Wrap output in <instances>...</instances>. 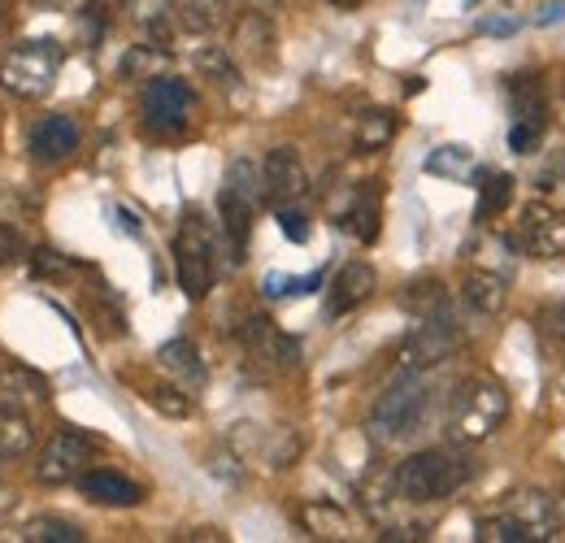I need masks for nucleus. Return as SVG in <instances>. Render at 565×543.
<instances>
[{"instance_id":"1","label":"nucleus","mask_w":565,"mask_h":543,"mask_svg":"<svg viewBox=\"0 0 565 543\" xmlns=\"http://www.w3.org/2000/svg\"><path fill=\"white\" fill-rule=\"evenodd\" d=\"M475 478V461L457 448H423L396 466V491L409 504H435L457 496Z\"/></svg>"},{"instance_id":"2","label":"nucleus","mask_w":565,"mask_h":543,"mask_svg":"<svg viewBox=\"0 0 565 543\" xmlns=\"http://www.w3.org/2000/svg\"><path fill=\"white\" fill-rule=\"evenodd\" d=\"M426 408H430V383L423 379V370H405L374 405L365 417V430L374 444H401L409 439L418 426L426 422Z\"/></svg>"},{"instance_id":"3","label":"nucleus","mask_w":565,"mask_h":543,"mask_svg":"<svg viewBox=\"0 0 565 543\" xmlns=\"http://www.w3.org/2000/svg\"><path fill=\"white\" fill-rule=\"evenodd\" d=\"M262 166L248 157H235L226 166L222 192H217V217H222V239L231 248V262H244L248 253V235H253V217L262 204Z\"/></svg>"},{"instance_id":"4","label":"nucleus","mask_w":565,"mask_h":543,"mask_svg":"<svg viewBox=\"0 0 565 543\" xmlns=\"http://www.w3.org/2000/svg\"><path fill=\"white\" fill-rule=\"evenodd\" d=\"M217 231L205 213H183L179 222V235H174V274H179V287L188 300H205L217 283Z\"/></svg>"},{"instance_id":"5","label":"nucleus","mask_w":565,"mask_h":543,"mask_svg":"<svg viewBox=\"0 0 565 543\" xmlns=\"http://www.w3.org/2000/svg\"><path fill=\"white\" fill-rule=\"evenodd\" d=\"M504 417H509V392L488 374H475L457 387L448 405V430L461 444H483L504 426Z\"/></svg>"},{"instance_id":"6","label":"nucleus","mask_w":565,"mask_h":543,"mask_svg":"<svg viewBox=\"0 0 565 543\" xmlns=\"http://www.w3.org/2000/svg\"><path fill=\"white\" fill-rule=\"evenodd\" d=\"M62 62H66V49L57 40H22L0 62V87L13 100H40L53 92Z\"/></svg>"},{"instance_id":"7","label":"nucleus","mask_w":565,"mask_h":543,"mask_svg":"<svg viewBox=\"0 0 565 543\" xmlns=\"http://www.w3.org/2000/svg\"><path fill=\"white\" fill-rule=\"evenodd\" d=\"M457 348H461V322H457V313L444 305V309L426 313L423 327L401 343V365H405V370H435V365L448 361Z\"/></svg>"},{"instance_id":"8","label":"nucleus","mask_w":565,"mask_h":543,"mask_svg":"<svg viewBox=\"0 0 565 543\" xmlns=\"http://www.w3.org/2000/svg\"><path fill=\"white\" fill-rule=\"evenodd\" d=\"M513 244H518L526 257H535V262H562L565 257V209L544 204V201L526 204Z\"/></svg>"},{"instance_id":"9","label":"nucleus","mask_w":565,"mask_h":543,"mask_svg":"<svg viewBox=\"0 0 565 543\" xmlns=\"http://www.w3.org/2000/svg\"><path fill=\"white\" fill-rule=\"evenodd\" d=\"M192 105H196V92L183 78H170V74L157 78L152 74L143 87V118L152 131H183L192 118Z\"/></svg>"},{"instance_id":"10","label":"nucleus","mask_w":565,"mask_h":543,"mask_svg":"<svg viewBox=\"0 0 565 543\" xmlns=\"http://www.w3.org/2000/svg\"><path fill=\"white\" fill-rule=\"evenodd\" d=\"M87 457H92V439H83L78 430H57L35 457V478L44 487H66L87 470Z\"/></svg>"},{"instance_id":"11","label":"nucleus","mask_w":565,"mask_h":543,"mask_svg":"<svg viewBox=\"0 0 565 543\" xmlns=\"http://www.w3.org/2000/svg\"><path fill=\"white\" fill-rule=\"evenodd\" d=\"M239 343H244L248 356H253L257 365H266V370L287 374V370L300 365V343L291 340V336H282L270 318H248V322L239 327Z\"/></svg>"},{"instance_id":"12","label":"nucleus","mask_w":565,"mask_h":543,"mask_svg":"<svg viewBox=\"0 0 565 543\" xmlns=\"http://www.w3.org/2000/svg\"><path fill=\"white\" fill-rule=\"evenodd\" d=\"M262 192L266 201L282 209V204H296L309 192V174H305V161L296 148H270L266 161H262Z\"/></svg>"},{"instance_id":"13","label":"nucleus","mask_w":565,"mask_h":543,"mask_svg":"<svg viewBox=\"0 0 565 543\" xmlns=\"http://www.w3.org/2000/svg\"><path fill=\"white\" fill-rule=\"evenodd\" d=\"M78 143H83L78 123L66 118V114H49V118H40V123L31 127L26 152H31L40 166H62V161H71L74 152H78Z\"/></svg>"},{"instance_id":"14","label":"nucleus","mask_w":565,"mask_h":543,"mask_svg":"<svg viewBox=\"0 0 565 543\" xmlns=\"http://www.w3.org/2000/svg\"><path fill=\"white\" fill-rule=\"evenodd\" d=\"M504 513H513V518L522 522L526 540H553L565 522L562 500L548 496V491H518V496H509Z\"/></svg>"},{"instance_id":"15","label":"nucleus","mask_w":565,"mask_h":543,"mask_svg":"<svg viewBox=\"0 0 565 543\" xmlns=\"http://www.w3.org/2000/svg\"><path fill=\"white\" fill-rule=\"evenodd\" d=\"M374 287H379L374 266H370V262H349L344 270L335 274L331 291H327V313H331V318L353 313V309H361V305L374 296Z\"/></svg>"},{"instance_id":"16","label":"nucleus","mask_w":565,"mask_h":543,"mask_svg":"<svg viewBox=\"0 0 565 543\" xmlns=\"http://www.w3.org/2000/svg\"><path fill=\"white\" fill-rule=\"evenodd\" d=\"M74 482H78L83 500H92V504H105V509H131V504H140V500H143L140 482L114 475V470H83V475L74 478Z\"/></svg>"},{"instance_id":"17","label":"nucleus","mask_w":565,"mask_h":543,"mask_svg":"<svg viewBox=\"0 0 565 543\" xmlns=\"http://www.w3.org/2000/svg\"><path fill=\"white\" fill-rule=\"evenodd\" d=\"M231 57L239 62H270L275 57V26H270V13H244L235 22V35H231Z\"/></svg>"},{"instance_id":"18","label":"nucleus","mask_w":565,"mask_h":543,"mask_svg":"<svg viewBox=\"0 0 565 543\" xmlns=\"http://www.w3.org/2000/svg\"><path fill=\"white\" fill-rule=\"evenodd\" d=\"M157 361H161V370L170 374V379H179L183 387H192V392H201L205 387V361H201V352H196V343L188 340H170L157 348Z\"/></svg>"},{"instance_id":"19","label":"nucleus","mask_w":565,"mask_h":543,"mask_svg":"<svg viewBox=\"0 0 565 543\" xmlns=\"http://www.w3.org/2000/svg\"><path fill=\"white\" fill-rule=\"evenodd\" d=\"M49 401V387L35 370L26 365H4L0 370V408H31Z\"/></svg>"},{"instance_id":"20","label":"nucleus","mask_w":565,"mask_h":543,"mask_svg":"<svg viewBox=\"0 0 565 543\" xmlns=\"http://www.w3.org/2000/svg\"><path fill=\"white\" fill-rule=\"evenodd\" d=\"M466 305L475 309V313H483V318H492V313H500L504 309V300H509V278L495 270H470L466 274Z\"/></svg>"},{"instance_id":"21","label":"nucleus","mask_w":565,"mask_h":543,"mask_svg":"<svg viewBox=\"0 0 565 543\" xmlns=\"http://www.w3.org/2000/svg\"><path fill=\"white\" fill-rule=\"evenodd\" d=\"M35 448V422L26 408H0V466Z\"/></svg>"},{"instance_id":"22","label":"nucleus","mask_w":565,"mask_h":543,"mask_svg":"<svg viewBox=\"0 0 565 543\" xmlns=\"http://www.w3.org/2000/svg\"><path fill=\"white\" fill-rule=\"evenodd\" d=\"M513 92V123H531V127H548V105H544V92L535 83V74H518L509 83Z\"/></svg>"},{"instance_id":"23","label":"nucleus","mask_w":565,"mask_h":543,"mask_svg":"<svg viewBox=\"0 0 565 543\" xmlns=\"http://www.w3.org/2000/svg\"><path fill=\"white\" fill-rule=\"evenodd\" d=\"M170 9L179 13V26H183V31L205 35V31H213V26L226 22L231 0H170Z\"/></svg>"},{"instance_id":"24","label":"nucleus","mask_w":565,"mask_h":543,"mask_svg":"<svg viewBox=\"0 0 565 543\" xmlns=\"http://www.w3.org/2000/svg\"><path fill=\"white\" fill-rule=\"evenodd\" d=\"M475 152L466 143H439L430 157H426V174H439V179H470L475 174Z\"/></svg>"},{"instance_id":"25","label":"nucleus","mask_w":565,"mask_h":543,"mask_svg":"<svg viewBox=\"0 0 565 543\" xmlns=\"http://www.w3.org/2000/svg\"><path fill=\"white\" fill-rule=\"evenodd\" d=\"M392 136H396V114H387V109H370V114L356 118V148H361V152H379V148H387Z\"/></svg>"},{"instance_id":"26","label":"nucleus","mask_w":565,"mask_h":543,"mask_svg":"<svg viewBox=\"0 0 565 543\" xmlns=\"http://www.w3.org/2000/svg\"><path fill=\"white\" fill-rule=\"evenodd\" d=\"M513 204V179L509 174H483L479 179V222L504 213Z\"/></svg>"},{"instance_id":"27","label":"nucleus","mask_w":565,"mask_h":543,"mask_svg":"<svg viewBox=\"0 0 565 543\" xmlns=\"http://www.w3.org/2000/svg\"><path fill=\"white\" fill-rule=\"evenodd\" d=\"M18 540L26 543H83V531L66 522V518H35V522H26L22 526V535Z\"/></svg>"},{"instance_id":"28","label":"nucleus","mask_w":565,"mask_h":543,"mask_svg":"<svg viewBox=\"0 0 565 543\" xmlns=\"http://www.w3.org/2000/svg\"><path fill=\"white\" fill-rule=\"evenodd\" d=\"M300 518H305L309 535H318V540H344L349 535V518L335 504H309Z\"/></svg>"},{"instance_id":"29","label":"nucleus","mask_w":565,"mask_h":543,"mask_svg":"<svg viewBox=\"0 0 565 543\" xmlns=\"http://www.w3.org/2000/svg\"><path fill=\"white\" fill-rule=\"evenodd\" d=\"M401 305H405L409 313L426 318V313L444 309V305H448V296H444V287H439L435 278H418V283H409V287L401 291Z\"/></svg>"},{"instance_id":"30","label":"nucleus","mask_w":565,"mask_h":543,"mask_svg":"<svg viewBox=\"0 0 565 543\" xmlns=\"http://www.w3.org/2000/svg\"><path fill=\"white\" fill-rule=\"evenodd\" d=\"M170 13H174L170 0H131V18L140 22L152 40H161V44L170 40Z\"/></svg>"},{"instance_id":"31","label":"nucleus","mask_w":565,"mask_h":543,"mask_svg":"<svg viewBox=\"0 0 565 543\" xmlns=\"http://www.w3.org/2000/svg\"><path fill=\"white\" fill-rule=\"evenodd\" d=\"M340 226H349L361 244H374L379 239V201L370 196V201H356L349 213H344V222Z\"/></svg>"},{"instance_id":"32","label":"nucleus","mask_w":565,"mask_h":543,"mask_svg":"<svg viewBox=\"0 0 565 543\" xmlns=\"http://www.w3.org/2000/svg\"><path fill=\"white\" fill-rule=\"evenodd\" d=\"M143 401L157 408V413H166V417H188L192 413V396H183L179 387H148Z\"/></svg>"},{"instance_id":"33","label":"nucleus","mask_w":565,"mask_h":543,"mask_svg":"<svg viewBox=\"0 0 565 543\" xmlns=\"http://www.w3.org/2000/svg\"><path fill=\"white\" fill-rule=\"evenodd\" d=\"M196 66L205 70V78H213V83L235 87V57H231L226 49H205V53L196 57Z\"/></svg>"},{"instance_id":"34","label":"nucleus","mask_w":565,"mask_h":543,"mask_svg":"<svg viewBox=\"0 0 565 543\" xmlns=\"http://www.w3.org/2000/svg\"><path fill=\"white\" fill-rule=\"evenodd\" d=\"M313 287H322V274H309V278H282V274H270L266 278V296L279 300V296H309Z\"/></svg>"},{"instance_id":"35","label":"nucleus","mask_w":565,"mask_h":543,"mask_svg":"<svg viewBox=\"0 0 565 543\" xmlns=\"http://www.w3.org/2000/svg\"><path fill=\"white\" fill-rule=\"evenodd\" d=\"M157 66H161V53L143 44V49H131V53L122 57V66H118V70H122V78H152V74H157Z\"/></svg>"},{"instance_id":"36","label":"nucleus","mask_w":565,"mask_h":543,"mask_svg":"<svg viewBox=\"0 0 565 543\" xmlns=\"http://www.w3.org/2000/svg\"><path fill=\"white\" fill-rule=\"evenodd\" d=\"M35 274H40V278H57V283H66V278H74V266L62 257V253L40 248V253H35Z\"/></svg>"},{"instance_id":"37","label":"nucleus","mask_w":565,"mask_h":543,"mask_svg":"<svg viewBox=\"0 0 565 543\" xmlns=\"http://www.w3.org/2000/svg\"><path fill=\"white\" fill-rule=\"evenodd\" d=\"M279 226L291 244H305V239H309V231H313V226H309V217H305L300 209H291V204H282L279 209Z\"/></svg>"},{"instance_id":"38","label":"nucleus","mask_w":565,"mask_h":543,"mask_svg":"<svg viewBox=\"0 0 565 543\" xmlns=\"http://www.w3.org/2000/svg\"><path fill=\"white\" fill-rule=\"evenodd\" d=\"M26 253V235L18 231V226H9V222H0V270L9 266V262H18Z\"/></svg>"},{"instance_id":"39","label":"nucleus","mask_w":565,"mask_h":543,"mask_svg":"<svg viewBox=\"0 0 565 543\" xmlns=\"http://www.w3.org/2000/svg\"><path fill=\"white\" fill-rule=\"evenodd\" d=\"M540 139H544V127H531V123H513V127H509V148H513V152H522V157H526V152H535V148H540Z\"/></svg>"},{"instance_id":"40","label":"nucleus","mask_w":565,"mask_h":543,"mask_svg":"<svg viewBox=\"0 0 565 543\" xmlns=\"http://www.w3.org/2000/svg\"><path fill=\"white\" fill-rule=\"evenodd\" d=\"M522 22H518V13H495V18H479V35H513Z\"/></svg>"},{"instance_id":"41","label":"nucleus","mask_w":565,"mask_h":543,"mask_svg":"<svg viewBox=\"0 0 565 543\" xmlns=\"http://www.w3.org/2000/svg\"><path fill=\"white\" fill-rule=\"evenodd\" d=\"M535 22H540V26H553V22H565V0H553V4H544V9L535 13Z\"/></svg>"},{"instance_id":"42","label":"nucleus","mask_w":565,"mask_h":543,"mask_svg":"<svg viewBox=\"0 0 565 543\" xmlns=\"http://www.w3.org/2000/svg\"><path fill=\"white\" fill-rule=\"evenodd\" d=\"M548 331H553V340L565 348V300L557 305V309H553V313H548Z\"/></svg>"},{"instance_id":"43","label":"nucleus","mask_w":565,"mask_h":543,"mask_svg":"<svg viewBox=\"0 0 565 543\" xmlns=\"http://www.w3.org/2000/svg\"><path fill=\"white\" fill-rule=\"evenodd\" d=\"M114 217H118V226H122L127 235H140V217H136L131 209H114Z\"/></svg>"},{"instance_id":"44","label":"nucleus","mask_w":565,"mask_h":543,"mask_svg":"<svg viewBox=\"0 0 565 543\" xmlns=\"http://www.w3.org/2000/svg\"><path fill=\"white\" fill-rule=\"evenodd\" d=\"M282 0H244V9H253V13H275Z\"/></svg>"},{"instance_id":"45","label":"nucleus","mask_w":565,"mask_h":543,"mask_svg":"<svg viewBox=\"0 0 565 543\" xmlns=\"http://www.w3.org/2000/svg\"><path fill=\"white\" fill-rule=\"evenodd\" d=\"M331 4H344V9H353V4H361V0H331Z\"/></svg>"}]
</instances>
